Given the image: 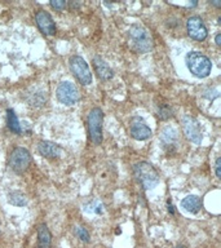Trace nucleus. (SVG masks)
Returning <instances> with one entry per match:
<instances>
[{
  "label": "nucleus",
  "mask_w": 221,
  "mask_h": 248,
  "mask_svg": "<svg viewBox=\"0 0 221 248\" xmlns=\"http://www.w3.org/2000/svg\"><path fill=\"white\" fill-rule=\"evenodd\" d=\"M171 116H172V110H171L170 106H167V105H162V106L159 108V111H158L159 119L167 120V119H170Z\"/></svg>",
  "instance_id": "6ab92c4d"
},
{
  "label": "nucleus",
  "mask_w": 221,
  "mask_h": 248,
  "mask_svg": "<svg viewBox=\"0 0 221 248\" xmlns=\"http://www.w3.org/2000/svg\"><path fill=\"white\" fill-rule=\"evenodd\" d=\"M182 128L185 132L186 137L195 145L202 142V129L201 124L194 116L185 115L182 118Z\"/></svg>",
  "instance_id": "0eeeda50"
},
{
  "label": "nucleus",
  "mask_w": 221,
  "mask_h": 248,
  "mask_svg": "<svg viewBox=\"0 0 221 248\" xmlns=\"http://www.w3.org/2000/svg\"><path fill=\"white\" fill-rule=\"evenodd\" d=\"M93 65H95V69L97 71V75L100 77V79L102 80H109V79H111L114 77V73H112V70L110 69V66L108 65V62L102 60L100 56H97V57L93 58Z\"/></svg>",
  "instance_id": "f8f14e48"
},
{
  "label": "nucleus",
  "mask_w": 221,
  "mask_h": 248,
  "mask_svg": "<svg viewBox=\"0 0 221 248\" xmlns=\"http://www.w3.org/2000/svg\"><path fill=\"white\" fill-rule=\"evenodd\" d=\"M75 232H77V235L80 238L83 242H88L89 240V232L85 230L84 228H81V226H77L75 228Z\"/></svg>",
  "instance_id": "aec40b11"
},
{
  "label": "nucleus",
  "mask_w": 221,
  "mask_h": 248,
  "mask_svg": "<svg viewBox=\"0 0 221 248\" xmlns=\"http://www.w3.org/2000/svg\"><path fill=\"white\" fill-rule=\"evenodd\" d=\"M215 168H216V176L217 177H221V159H216V164H215Z\"/></svg>",
  "instance_id": "5701e85b"
},
{
  "label": "nucleus",
  "mask_w": 221,
  "mask_h": 248,
  "mask_svg": "<svg viewBox=\"0 0 221 248\" xmlns=\"http://www.w3.org/2000/svg\"><path fill=\"white\" fill-rule=\"evenodd\" d=\"M85 209L93 213H102V204L98 201H93L92 204L88 205V208Z\"/></svg>",
  "instance_id": "412c9836"
},
{
  "label": "nucleus",
  "mask_w": 221,
  "mask_h": 248,
  "mask_svg": "<svg viewBox=\"0 0 221 248\" xmlns=\"http://www.w3.org/2000/svg\"><path fill=\"white\" fill-rule=\"evenodd\" d=\"M136 178L143 186V189H154L159 182V174L154 167L147 162H139L133 166Z\"/></svg>",
  "instance_id": "f03ea898"
},
{
  "label": "nucleus",
  "mask_w": 221,
  "mask_h": 248,
  "mask_svg": "<svg viewBox=\"0 0 221 248\" xmlns=\"http://www.w3.org/2000/svg\"><path fill=\"white\" fill-rule=\"evenodd\" d=\"M211 4H213V5H216V7H220V5H221L220 1H211Z\"/></svg>",
  "instance_id": "a878e982"
},
{
  "label": "nucleus",
  "mask_w": 221,
  "mask_h": 248,
  "mask_svg": "<svg viewBox=\"0 0 221 248\" xmlns=\"http://www.w3.org/2000/svg\"><path fill=\"white\" fill-rule=\"evenodd\" d=\"M38 150L40 155L46 156V158H56L61 154V149L58 145L49 141H40L38 145Z\"/></svg>",
  "instance_id": "ddd939ff"
},
{
  "label": "nucleus",
  "mask_w": 221,
  "mask_h": 248,
  "mask_svg": "<svg viewBox=\"0 0 221 248\" xmlns=\"http://www.w3.org/2000/svg\"><path fill=\"white\" fill-rule=\"evenodd\" d=\"M185 62L190 73L197 78H207L212 70V63L209 58L197 50L186 54Z\"/></svg>",
  "instance_id": "f257e3e1"
},
{
  "label": "nucleus",
  "mask_w": 221,
  "mask_h": 248,
  "mask_svg": "<svg viewBox=\"0 0 221 248\" xmlns=\"http://www.w3.org/2000/svg\"><path fill=\"white\" fill-rule=\"evenodd\" d=\"M129 131L133 139L139 140V141H143L147 140L151 136V129L147 127V124L145 123V120L140 116H135L131 120V125H129Z\"/></svg>",
  "instance_id": "9d476101"
},
{
  "label": "nucleus",
  "mask_w": 221,
  "mask_h": 248,
  "mask_svg": "<svg viewBox=\"0 0 221 248\" xmlns=\"http://www.w3.org/2000/svg\"><path fill=\"white\" fill-rule=\"evenodd\" d=\"M162 140L166 145H172V143L176 142V140H177V132L174 131V128L167 127L162 133Z\"/></svg>",
  "instance_id": "f3484780"
},
{
  "label": "nucleus",
  "mask_w": 221,
  "mask_h": 248,
  "mask_svg": "<svg viewBox=\"0 0 221 248\" xmlns=\"http://www.w3.org/2000/svg\"><path fill=\"white\" fill-rule=\"evenodd\" d=\"M186 27H188V34L191 39L197 40V42H202L207 38L208 35V31H207V27L205 26V23L202 21L201 17H190L186 22Z\"/></svg>",
  "instance_id": "1a4fd4ad"
},
{
  "label": "nucleus",
  "mask_w": 221,
  "mask_h": 248,
  "mask_svg": "<svg viewBox=\"0 0 221 248\" xmlns=\"http://www.w3.org/2000/svg\"><path fill=\"white\" fill-rule=\"evenodd\" d=\"M52 235L46 224L39 225L38 228V248H50Z\"/></svg>",
  "instance_id": "2eb2a0df"
},
{
  "label": "nucleus",
  "mask_w": 221,
  "mask_h": 248,
  "mask_svg": "<svg viewBox=\"0 0 221 248\" xmlns=\"http://www.w3.org/2000/svg\"><path fill=\"white\" fill-rule=\"evenodd\" d=\"M129 42H131L133 49L141 53H146L153 48V40L151 36L149 35L146 29H143L142 26L135 25L129 29Z\"/></svg>",
  "instance_id": "7ed1b4c3"
},
{
  "label": "nucleus",
  "mask_w": 221,
  "mask_h": 248,
  "mask_svg": "<svg viewBox=\"0 0 221 248\" xmlns=\"http://www.w3.org/2000/svg\"><path fill=\"white\" fill-rule=\"evenodd\" d=\"M70 69L73 71L74 77L79 80V83H81L83 85H89L92 83V74L83 57L73 56L70 58Z\"/></svg>",
  "instance_id": "39448f33"
},
{
  "label": "nucleus",
  "mask_w": 221,
  "mask_h": 248,
  "mask_svg": "<svg viewBox=\"0 0 221 248\" xmlns=\"http://www.w3.org/2000/svg\"><path fill=\"white\" fill-rule=\"evenodd\" d=\"M57 98L63 105H74L79 100L77 87L70 81H62L57 88Z\"/></svg>",
  "instance_id": "6e6552de"
},
{
  "label": "nucleus",
  "mask_w": 221,
  "mask_h": 248,
  "mask_svg": "<svg viewBox=\"0 0 221 248\" xmlns=\"http://www.w3.org/2000/svg\"><path fill=\"white\" fill-rule=\"evenodd\" d=\"M7 123L9 129L13 133H16V135H21L22 133V128H21V124L18 122V118H17L16 112L12 108H9L7 111Z\"/></svg>",
  "instance_id": "dca6fc26"
},
{
  "label": "nucleus",
  "mask_w": 221,
  "mask_h": 248,
  "mask_svg": "<svg viewBox=\"0 0 221 248\" xmlns=\"http://www.w3.org/2000/svg\"><path fill=\"white\" fill-rule=\"evenodd\" d=\"M168 211H170L171 213H172V215H174V205H172V203H171L170 201H168Z\"/></svg>",
  "instance_id": "b1692460"
},
{
  "label": "nucleus",
  "mask_w": 221,
  "mask_h": 248,
  "mask_svg": "<svg viewBox=\"0 0 221 248\" xmlns=\"http://www.w3.org/2000/svg\"><path fill=\"white\" fill-rule=\"evenodd\" d=\"M36 25L40 29L43 34L46 35H54L56 34V23H54L52 16L46 11H39L35 15Z\"/></svg>",
  "instance_id": "9b49d317"
},
{
  "label": "nucleus",
  "mask_w": 221,
  "mask_h": 248,
  "mask_svg": "<svg viewBox=\"0 0 221 248\" xmlns=\"http://www.w3.org/2000/svg\"><path fill=\"white\" fill-rule=\"evenodd\" d=\"M9 202L12 204L17 205V207H23L26 204V197L21 193H12L9 195Z\"/></svg>",
  "instance_id": "a211bd4d"
},
{
  "label": "nucleus",
  "mask_w": 221,
  "mask_h": 248,
  "mask_svg": "<svg viewBox=\"0 0 221 248\" xmlns=\"http://www.w3.org/2000/svg\"><path fill=\"white\" fill-rule=\"evenodd\" d=\"M50 7L57 9V11H62L63 8L66 7V1H52L50 3Z\"/></svg>",
  "instance_id": "4be33fe9"
},
{
  "label": "nucleus",
  "mask_w": 221,
  "mask_h": 248,
  "mask_svg": "<svg viewBox=\"0 0 221 248\" xmlns=\"http://www.w3.org/2000/svg\"><path fill=\"white\" fill-rule=\"evenodd\" d=\"M176 248H185V247H176Z\"/></svg>",
  "instance_id": "bb28decb"
},
{
  "label": "nucleus",
  "mask_w": 221,
  "mask_h": 248,
  "mask_svg": "<svg viewBox=\"0 0 221 248\" xmlns=\"http://www.w3.org/2000/svg\"><path fill=\"white\" fill-rule=\"evenodd\" d=\"M102 122H104V112L100 108H95L88 114V135L93 143L100 145L102 142Z\"/></svg>",
  "instance_id": "20e7f679"
},
{
  "label": "nucleus",
  "mask_w": 221,
  "mask_h": 248,
  "mask_svg": "<svg viewBox=\"0 0 221 248\" xmlns=\"http://www.w3.org/2000/svg\"><path fill=\"white\" fill-rule=\"evenodd\" d=\"M31 163L30 153L23 147H16L9 156V166L17 173H22L29 168Z\"/></svg>",
  "instance_id": "423d86ee"
},
{
  "label": "nucleus",
  "mask_w": 221,
  "mask_h": 248,
  "mask_svg": "<svg viewBox=\"0 0 221 248\" xmlns=\"http://www.w3.org/2000/svg\"><path fill=\"white\" fill-rule=\"evenodd\" d=\"M181 207L185 209L186 212L189 213H198L202 208V201L197 195H189L182 199L181 202Z\"/></svg>",
  "instance_id": "4468645a"
},
{
  "label": "nucleus",
  "mask_w": 221,
  "mask_h": 248,
  "mask_svg": "<svg viewBox=\"0 0 221 248\" xmlns=\"http://www.w3.org/2000/svg\"><path fill=\"white\" fill-rule=\"evenodd\" d=\"M220 40H221V36H220V34H217V35H216V44H217V46H220V44H221V42H220Z\"/></svg>",
  "instance_id": "393cba45"
}]
</instances>
